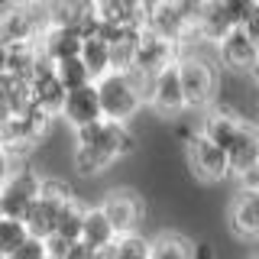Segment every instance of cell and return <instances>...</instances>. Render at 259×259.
Listing matches in <instances>:
<instances>
[{
	"instance_id": "obj_8",
	"label": "cell",
	"mask_w": 259,
	"mask_h": 259,
	"mask_svg": "<svg viewBox=\"0 0 259 259\" xmlns=\"http://www.w3.org/2000/svg\"><path fill=\"white\" fill-rule=\"evenodd\" d=\"M39 191H42V175L32 165H16L13 175L4 182L0 188V207H4V217H13V221H23L26 210L36 204Z\"/></svg>"
},
{
	"instance_id": "obj_5",
	"label": "cell",
	"mask_w": 259,
	"mask_h": 259,
	"mask_svg": "<svg viewBox=\"0 0 259 259\" xmlns=\"http://www.w3.org/2000/svg\"><path fill=\"white\" fill-rule=\"evenodd\" d=\"M101 214L107 217L110 230L117 237H126V233H143L146 221H149V201L146 194H140L130 185H120V188H110L97 201Z\"/></svg>"
},
{
	"instance_id": "obj_32",
	"label": "cell",
	"mask_w": 259,
	"mask_h": 259,
	"mask_svg": "<svg viewBox=\"0 0 259 259\" xmlns=\"http://www.w3.org/2000/svg\"><path fill=\"white\" fill-rule=\"evenodd\" d=\"M0 259H7V256H4V253H0Z\"/></svg>"
},
{
	"instance_id": "obj_29",
	"label": "cell",
	"mask_w": 259,
	"mask_h": 259,
	"mask_svg": "<svg viewBox=\"0 0 259 259\" xmlns=\"http://www.w3.org/2000/svg\"><path fill=\"white\" fill-rule=\"evenodd\" d=\"M23 0H0V13H7V10H13V7H20Z\"/></svg>"
},
{
	"instance_id": "obj_28",
	"label": "cell",
	"mask_w": 259,
	"mask_h": 259,
	"mask_svg": "<svg viewBox=\"0 0 259 259\" xmlns=\"http://www.w3.org/2000/svg\"><path fill=\"white\" fill-rule=\"evenodd\" d=\"M249 84H253V97H256V107H259V68L249 75Z\"/></svg>"
},
{
	"instance_id": "obj_20",
	"label": "cell",
	"mask_w": 259,
	"mask_h": 259,
	"mask_svg": "<svg viewBox=\"0 0 259 259\" xmlns=\"http://www.w3.org/2000/svg\"><path fill=\"white\" fill-rule=\"evenodd\" d=\"M29 240V230L23 221H13V217H4L0 221V253L10 256L13 249H20L23 243Z\"/></svg>"
},
{
	"instance_id": "obj_35",
	"label": "cell",
	"mask_w": 259,
	"mask_h": 259,
	"mask_svg": "<svg viewBox=\"0 0 259 259\" xmlns=\"http://www.w3.org/2000/svg\"><path fill=\"white\" fill-rule=\"evenodd\" d=\"M256 168H259V165H256Z\"/></svg>"
},
{
	"instance_id": "obj_7",
	"label": "cell",
	"mask_w": 259,
	"mask_h": 259,
	"mask_svg": "<svg viewBox=\"0 0 259 259\" xmlns=\"http://www.w3.org/2000/svg\"><path fill=\"white\" fill-rule=\"evenodd\" d=\"M210 55L221 75H253L259 68V49L249 42V36L240 26H233L221 42H214Z\"/></svg>"
},
{
	"instance_id": "obj_11",
	"label": "cell",
	"mask_w": 259,
	"mask_h": 259,
	"mask_svg": "<svg viewBox=\"0 0 259 259\" xmlns=\"http://www.w3.org/2000/svg\"><path fill=\"white\" fill-rule=\"evenodd\" d=\"M59 120H65L71 130H81V126H91V123H97V120H104L94 84L78 88V91H68V94H65V104H62Z\"/></svg>"
},
{
	"instance_id": "obj_1",
	"label": "cell",
	"mask_w": 259,
	"mask_h": 259,
	"mask_svg": "<svg viewBox=\"0 0 259 259\" xmlns=\"http://www.w3.org/2000/svg\"><path fill=\"white\" fill-rule=\"evenodd\" d=\"M140 149L136 133L123 123L97 120L91 126L75 130V146H71V168L81 178H97L104 175L113 162L133 156Z\"/></svg>"
},
{
	"instance_id": "obj_25",
	"label": "cell",
	"mask_w": 259,
	"mask_h": 259,
	"mask_svg": "<svg viewBox=\"0 0 259 259\" xmlns=\"http://www.w3.org/2000/svg\"><path fill=\"white\" fill-rule=\"evenodd\" d=\"M13 168H16V162H13L10 156H7V149L0 146V188H4V182L13 175Z\"/></svg>"
},
{
	"instance_id": "obj_14",
	"label": "cell",
	"mask_w": 259,
	"mask_h": 259,
	"mask_svg": "<svg viewBox=\"0 0 259 259\" xmlns=\"http://www.w3.org/2000/svg\"><path fill=\"white\" fill-rule=\"evenodd\" d=\"M149 259H194V237L185 230H159L149 237Z\"/></svg>"
},
{
	"instance_id": "obj_19",
	"label": "cell",
	"mask_w": 259,
	"mask_h": 259,
	"mask_svg": "<svg viewBox=\"0 0 259 259\" xmlns=\"http://www.w3.org/2000/svg\"><path fill=\"white\" fill-rule=\"evenodd\" d=\"M113 259H149V237L146 233H126L117 237L110 246Z\"/></svg>"
},
{
	"instance_id": "obj_16",
	"label": "cell",
	"mask_w": 259,
	"mask_h": 259,
	"mask_svg": "<svg viewBox=\"0 0 259 259\" xmlns=\"http://www.w3.org/2000/svg\"><path fill=\"white\" fill-rule=\"evenodd\" d=\"M78 59L84 62L88 75H91L94 81H101L104 75H110V46H107V39H104L101 32H91V36L81 39Z\"/></svg>"
},
{
	"instance_id": "obj_30",
	"label": "cell",
	"mask_w": 259,
	"mask_h": 259,
	"mask_svg": "<svg viewBox=\"0 0 259 259\" xmlns=\"http://www.w3.org/2000/svg\"><path fill=\"white\" fill-rule=\"evenodd\" d=\"M246 259H259V249H256V253H249V256H246Z\"/></svg>"
},
{
	"instance_id": "obj_22",
	"label": "cell",
	"mask_w": 259,
	"mask_h": 259,
	"mask_svg": "<svg viewBox=\"0 0 259 259\" xmlns=\"http://www.w3.org/2000/svg\"><path fill=\"white\" fill-rule=\"evenodd\" d=\"M7 259H49V253H46V240L29 237L20 249H13V253L7 256Z\"/></svg>"
},
{
	"instance_id": "obj_33",
	"label": "cell",
	"mask_w": 259,
	"mask_h": 259,
	"mask_svg": "<svg viewBox=\"0 0 259 259\" xmlns=\"http://www.w3.org/2000/svg\"><path fill=\"white\" fill-rule=\"evenodd\" d=\"M49 259H52V256H49Z\"/></svg>"
},
{
	"instance_id": "obj_13",
	"label": "cell",
	"mask_w": 259,
	"mask_h": 259,
	"mask_svg": "<svg viewBox=\"0 0 259 259\" xmlns=\"http://www.w3.org/2000/svg\"><path fill=\"white\" fill-rule=\"evenodd\" d=\"M39 52L46 55L52 65H59L65 59H78L81 52V32L71 26H49L42 36H39Z\"/></svg>"
},
{
	"instance_id": "obj_27",
	"label": "cell",
	"mask_w": 259,
	"mask_h": 259,
	"mask_svg": "<svg viewBox=\"0 0 259 259\" xmlns=\"http://www.w3.org/2000/svg\"><path fill=\"white\" fill-rule=\"evenodd\" d=\"M7 59H10V42L0 39V75H7Z\"/></svg>"
},
{
	"instance_id": "obj_15",
	"label": "cell",
	"mask_w": 259,
	"mask_h": 259,
	"mask_svg": "<svg viewBox=\"0 0 259 259\" xmlns=\"http://www.w3.org/2000/svg\"><path fill=\"white\" fill-rule=\"evenodd\" d=\"M84 246H91L94 253L97 249H107L113 246V240H117V233L110 230V224H107V217L101 214V207L97 204H88L84 210V221H81V237H78Z\"/></svg>"
},
{
	"instance_id": "obj_26",
	"label": "cell",
	"mask_w": 259,
	"mask_h": 259,
	"mask_svg": "<svg viewBox=\"0 0 259 259\" xmlns=\"http://www.w3.org/2000/svg\"><path fill=\"white\" fill-rule=\"evenodd\" d=\"M217 249L210 240H194V259H214Z\"/></svg>"
},
{
	"instance_id": "obj_21",
	"label": "cell",
	"mask_w": 259,
	"mask_h": 259,
	"mask_svg": "<svg viewBox=\"0 0 259 259\" xmlns=\"http://www.w3.org/2000/svg\"><path fill=\"white\" fill-rule=\"evenodd\" d=\"M224 4V10H227V16H230V23L233 26H243V23H246V16L256 10V0H221Z\"/></svg>"
},
{
	"instance_id": "obj_2",
	"label": "cell",
	"mask_w": 259,
	"mask_h": 259,
	"mask_svg": "<svg viewBox=\"0 0 259 259\" xmlns=\"http://www.w3.org/2000/svg\"><path fill=\"white\" fill-rule=\"evenodd\" d=\"M175 136L182 140V159L185 168H188L191 182L201 185V188H214V185H224L230 178V162H227V152L217 143H210L204 133H201V120L198 123H182L175 120Z\"/></svg>"
},
{
	"instance_id": "obj_12",
	"label": "cell",
	"mask_w": 259,
	"mask_h": 259,
	"mask_svg": "<svg viewBox=\"0 0 259 259\" xmlns=\"http://www.w3.org/2000/svg\"><path fill=\"white\" fill-rule=\"evenodd\" d=\"M227 162H230V178H240L259 165V123L243 126V133L227 146Z\"/></svg>"
},
{
	"instance_id": "obj_17",
	"label": "cell",
	"mask_w": 259,
	"mask_h": 259,
	"mask_svg": "<svg viewBox=\"0 0 259 259\" xmlns=\"http://www.w3.org/2000/svg\"><path fill=\"white\" fill-rule=\"evenodd\" d=\"M84 210H88V204H84V201H78V194H71V198L62 204V210H59V224H55V233H52V237H62V240L75 243L81 237V221H84Z\"/></svg>"
},
{
	"instance_id": "obj_9",
	"label": "cell",
	"mask_w": 259,
	"mask_h": 259,
	"mask_svg": "<svg viewBox=\"0 0 259 259\" xmlns=\"http://www.w3.org/2000/svg\"><path fill=\"white\" fill-rule=\"evenodd\" d=\"M146 107H152L159 117L165 120H178L182 113H188L185 107V94H182V84H178V71L175 65L165 68L162 75H156L146 88Z\"/></svg>"
},
{
	"instance_id": "obj_4",
	"label": "cell",
	"mask_w": 259,
	"mask_h": 259,
	"mask_svg": "<svg viewBox=\"0 0 259 259\" xmlns=\"http://www.w3.org/2000/svg\"><path fill=\"white\" fill-rule=\"evenodd\" d=\"M94 91H97V104H101V117L110 120V123H123L130 126V120L136 117L146 101H143V91L136 88V81L120 71H110L104 75L101 81H94Z\"/></svg>"
},
{
	"instance_id": "obj_10",
	"label": "cell",
	"mask_w": 259,
	"mask_h": 259,
	"mask_svg": "<svg viewBox=\"0 0 259 259\" xmlns=\"http://www.w3.org/2000/svg\"><path fill=\"white\" fill-rule=\"evenodd\" d=\"M227 221L240 240L259 243V191L237 188L227 198Z\"/></svg>"
},
{
	"instance_id": "obj_3",
	"label": "cell",
	"mask_w": 259,
	"mask_h": 259,
	"mask_svg": "<svg viewBox=\"0 0 259 259\" xmlns=\"http://www.w3.org/2000/svg\"><path fill=\"white\" fill-rule=\"evenodd\" d=\"M178 84L185 94V107L194 113H207L217 107V94H221V68L214 65V55H178L175 62Z\"/></svg>"
},
{
	"instance_id": "obj_6",
	"label": "cell",
	"mask_w": 259,
	"mask_h": 259,
	"mask_svg": "<svg viewBox=\"0 0 259 259\" xmlns=\"http://www.w3.org/2000/svg\"><path fill=\"white\" fill-rule=\"evenodd\" d=\"M71 194H75V191H71L62 178H42V191H39L36 204H32L26 210V217H23L29 237H36V240H49V237H52L55 224H59V210H62V204L71 198Z\"/></svg>"
},
{
	"instance_id": "obj_18",
	"label": "cell",
	"mask_w": 259,
	"mask_h": 259,
	"mask_svg": "<svg viewBox=\"0 0 259 259\" xmlns=\"http://www.w3.org/2000/svg\"><path fill=\"white\" fill-rule=\"evenodd\" d=\"M55 81L65 88V94L94 84V78L88 75V68H84V62H81V59H65V62L55 65Z\"/></svg>"
},
{
	"instance_id": "obj_31",
	"label": "cell",
	"mask_w": 259,
	"mask_h": 259,
	"mask_svg": "<svg viewBox=\"0 0 259 259\" xmlns=\"http://www.w3.org/2000/svg\"><path fill=\"white\" fill-rule=\"evenodd\" d=\"M0 221H4V207H0Z\"/></svg>"
},
{
	"instance_id": "obj_23",
	"label": "cell",
	"mask_w": 259,
	"mask_h": 259,
	"mask_svg": "<svg viewBox=\"0 0 259 259\" xmlns=\"http://www.w3.org/2000/svg\"><path fill=\"white\" fill-rule=\"evenodd\" d=\"M240 29L246 32V36H249V42H253V46L259 49V7H256V10H253V13L246 16V23H243Z\"/></svg>"
},
{
	"instance_id": "obj_24",
	"label": "cell",
	"mask_w": 259,
	"mask_h": 259,
	"mask_svg": "<svg viewBox=\"0 0 259 259\" xmlns=\"http://www.w3.org/2000/svg\"><path fill=\"white\" fill-rule=\"evenodd\" d=\"M62 259H94V249H91V246H84L81 240H75V243L68 246V253H65Z\"/></svg>"
},
{
	"instance_id": "obj_34",
	"label": "cell",
	"mask_w": 259,
	"mask_h": 259,
	"mask_svg": "<svg viewBox=\"0 0 259 259\" xmlns=\"http://www.w3.org/2000/svg\"><path fill=\"white\" fill-rule=\"evenodd\" d=\"M256 4H259V0H256Z\"/></svg>"
}]
</instances>
